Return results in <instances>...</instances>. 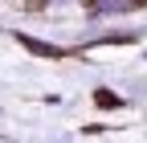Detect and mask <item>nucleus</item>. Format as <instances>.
Returning a JSON list of instances; mask_svg holds the SVG:
<instances>
[{
	"label": "nucleus",
	"mask_w": 147,
	"mask_h": 143,
	"mask_svg": "<svg viewBox=\"0 0 147 143\" xmlns=\"http://www.w3.org/2000/svg\"><path fill=\"white\" fill-rule=\"evenodd\" d=\"M127 4H131V0H94L98 12H106V8H127Z\"/></svg>",
	"instance_id": "obj_1"
}]
</instances>
